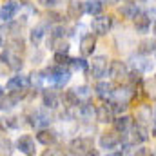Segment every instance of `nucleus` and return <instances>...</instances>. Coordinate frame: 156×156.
<instances>
[{
    "mask_svg": "<svg viewBox=\"0 0 156 156\" xmlns=\"http://www.w3.org/2000/svg\"><path fill=\"white\" fill-rule=\"evenodd\" d=\"M38 2H40V5H44L47 9H53V7H56L60 4V0H38Z\"/></svg>",
    "mask_w": 156,
    "mask_h": 156,
    "instance_id": "obj_31",
    "label": "nucleus"
},
{
    "mask_svg": "<svg viewBox=\"0 0 156 156\" xmlns=\"http://www.w3.org/2000/svg\"><path fill=\"white\" fill-rule=\"evenodd\" d=\"M75 93L78 94V98H80V102H87L89 98H91V94H93V91L87 87V85H80L75 89Z\"/></svg>",
    "mask_w": 156,
    "mask_h": 156,
    "instance_id": "obj_29",
    "label": "nucleus"
},
{
    "mask_svg": "<svg viewBox=\"0 0 156 156\" xmlns=\"http://www.w3.org/2000/svg\"><path fill=\"white\" fill-rule=\"evenodd\" d=\"M0 149L5 151V153H9V149H11V142L7 138H4V136H0Z\"/></svg>",
    "mask_w": 156,
    "mask_h": 156,
    "instance_id": "obj_32",
    "label": "nucleus"
},
{
    "mask_svg": "<svg viewBox=\"0 0 156 156\" xmlns=\"http://www.w3.org/2000/svg\"><path fill=\"white\" fill-rule=\"evenodd\" d=\"M154 136H156V127H154Z\"/></svg>",
    "mask_w": 156,
    "mask_h": 156,
    "instance_id": "obj_40",
    "label": "nucleus"
},
{
    "mask_svg": "<svg viewBox=\"0 0 156 156\" xmlns=\"http://www.w3.org/2000/svg\"><path fill=\"white\" fill-rule=\"evenodd\" d=\"M47 22H53V24H64V15L51 11V13L47 15Z\"/></svg>",
    "mask_w": 156,
    "mask_h": 156,
    "instance_id": "obj_30",
    "label": "nucleus"
},
{
    "mask_svg": "<svg viewBox=\"0 0 156 156\" xmlns=\"http://www.w3.org/2000/svg\"><path fill=\"white\" fill-rule=\"evenodd\" d=\"M153 31H154V35H156V22H154V26H153Z\"/></svg>",
    "mask_w": 156,
    "mask_h": 156,
    "instance_id": "obj_38",
    "label": "nucleus"
},
{
    "mask_svg": "<svg viewBox=\"0 0 156 156\" xmlns=\"http://www.w3.org/2000/svg\"><path fill=\"white\" fill-rule=\"evenodd\" d=\"M153 62H149L144 55H140L138 58H134V69H138V71H142V73H149V71H153Z\"/></svg>",
    "mask_w": 156,
    "mask_h": 156,
    "instance_id": "obj_22",
    "label": "nucleus"
},
{
    "mask_svg": "<svg viewBox=\"0 0 156 156\" xmlns=\"http://www.w3.org/2000/svg\"><path fill=\"white\" fill-rule=\"evenodd\" d=\"M51 115L45 113V111H35L31 115V125L37 127V129H44V127H49L51 125Z\"/></svg>",
    "mask_w": 156,
    "mask_h": 156,
    "instance_id": "obj_17",
    "label": "nucleus"
},
{
    "mask_svg": "<svg viewBox=\"0 0 156 156\" xmlns=\"http://www.w3.org/2000/svg\"><path fill=\"white\" fill-rule=\"evenodd\" d=\"M94 93H96V96L100 98V100H111L113 98V94H115V85H113V82H107V80H98V83H96V87H94Z\"/></svg>",
    "mask_w": 156,
    "mask_h": 156,
    "instance_id": "obj_10",
    "label": "nucleus"
},
{
    "mask_svg": "<svg viewBox=\"0 0 156 156\" xmlns=\"http://www.w3.org/2000/svg\"><path fill=\"white\" fill-rule=\"evenodd\" d=\"M69 69L71 71H87L89 69V62H85V56L83 58H71Z\"/></svg>",
    "mask_w": 156,
    "mask_h": 156,
    "instance_id": "obj_26",
    "label": "nucleus"
},
{
    "mask_svg": "<svg viewBox=\"0 0 156 156\" xmlns=\"http://www.w3.org/2000/svg\"><path fill=\"white\" fill-rule=\"evenodd\" d=\"M96 49V35L94 33H89V35H83L80 40V53L82 56H93Z\"/></svg>",
    "mask_w": 156,
    "mask_h": 156,
    "instance_id": "obj_11",
    "label": "nucleus"
},
{
    "mask_svg": "<svg viewBox=\"0 0 156 156\" xmlns=\"http://www.w3.org/2000/svg\"><path fill=\"white\" fill-rule=\"evenodd\" d=\"M140 11H142V9L138 7L136 2H127V4H123V5L120 7V15H122L123 18H127V20H133Z\"/></svg>",
    "mask_w": 156,
    "mask_h": 156,
    "instance_id": "obj_20",
    "label": "nucleus"
},
{
    "mask_svg": "<svg viewBox=\"0 0 156 156\" xmlns=\"http://www.w3.org/2000/svg\"><path fill=\"white\" fill-rule=\"evenodd\" d=\"M2 96H4V87L0 85V98H2Z\"/></svg>",
    "mask_w": 156,
    "mask_h": 156,
    "instance_id": "obj_36",
    "label": "nucleus"
},
{
    "mask_svg": "<svg viewBox=\"0 0 156 156\" xmlns=\"http://www.w3.org/2000/svg\"><path fill=\"white\" fill-rule=\"evenodd\" d=\"M109 105L115 115H123L129 109V102H120V100H109Z\"/></svg>",
    "mask_w": 156,
    "mask_h": 156,
    "instance_id": "obj_27",
    "label": "nucleus"
},
{
    "mask_svg": "<svg viewBox=\"0 0 156 156\" xmlns=\"http://www.w3.org/2000/svg\"><path fill=\"white\" fill-rule=\"evenodd\" d=\"M129 2H136V4H140V2H144V0H129Z\"/></svg>",
    "mask_w": 156,
    "mask_h": 156,
    "instance_id": "obj_37",
    "label": "nucleus"
},
{
    "mask_svg": "<svg viewBox=\"0 0 156 156\" xmlns=\"http://www.w3.org/2000/svg\"><path fill=\"white\" fill-rule=\"evenodd\" d=\"M94 116H96V120H98L100 123H113L115 113H113L111 105L105 104V105H98V107L94 109Z\"/></svg>",
    "mask_w": 156,
    "mask_h": 156,
    "instance_id": "obj_16",
    "label": "nucleus"
},
{
    "mask_svg": "<svg viewBox=\"0 0 156 156\" xmlns=\"http://www.w3.org/2000/svg\"><path fill=\"white\" fill-rule=\"evenodd\" d=\"M20 2H27V0H20Z\"/></svg>",
    "mask_w": 156,
    "mask_h": 156,
    "instance_id": "obj_41",
    "label": "nucleus"
},
{
    "mask_svg": "<svg viewBox=\"0 0 156 156\" xmlns=\"http://www.w3.org/2000/svg\"><path fill=\"white\" fill-rule=\"evenodd\" d=\"M60 100H62V104H64L67 109H75V107L78 109V105H80V98H78V94L75 93V89L64 91L62 96H60Z\"/></svg>",
    "mask_w": 156,
    "mask_h": 156,
    "instance_id": "obj_19",
    "label": "nucleus"
},
{
    "mask_svg": "<svg viewBox=\"0 0 156 156\" xmlns=\"http://www.w3.org/2000/svg\"><path fill=\"white\" fill-rule=\"evenodd\" d=\"M44 37H45V27H44V26H37L35 29H31V42H33L35 45H37Z\"/></svg>",
    "mask_w": 156,
    "mask_h": 156,
    "instance_id": "obj_28",
    "label": "nucleus"
},
{
    "mask_svg": "<svg viewBox=\"0 0 156 156\" xmlns=\"http://www.w3.org/2000/svg\"><path fill=\"white\" fill-rule=\"evenodd\" d=\"M53 64H56V66H64V67H69V64H71V56H69V53H62V51L55 53V56H53Z\"/></svg>",
    "mask_w": 156,
    "mask_h": 156,
    "instance_id": "obj_25",
    "label": "nucleus"
},
{
    "mask_svg": "<svg viewBox=\"0 0 156 156\" xmlns=\"http://www.w3.org/2000/svg\"><path fill=\"white\" fill-rule=\"evenodd\" d=\"M56 140H58V134L49 127L38 129V133H37V142L42 145H53V144H56Z\"/></svg>",
    "mask_w": 156,
    "mask_h": 156,
    "instance_id": "obj_14",
    "label": "nucleus"
},
{
    "mask_svg": "<svg viewBox=\"0 0 156 156\" xmlns=\"http://www.w3.org/2000/svg\"><path fill=\"white\" fill-rule=\"evenodd\" d=\"M83 15H85V2L73 0V2L67 5V16H69L71 20H80Z\"/></svg>",
    "mask_w": 156,
    "mask_h": 156,
    "instance_id": "obj_18",
    "label": "nucleus"
},
{
    "mask_svg": "<svg viewBox=\"0 0 156 156\" xmlns=\"http://www.w3.org/2000/svg\"><path fill=\"white\" fill-rule=\"evenodd\" d=\"M93 113H94V109L89 104V100L87 102H80V105H78V116L83 118V120H89V118H93Z\"/></svg>",
    "mask_w": 156,
    "mask_h": 156,
    "instance_id": "obj_24",
    "label": "nucleus"
},
{
    "mask_svg": "<svg viewBox=\"0 0 156 156\" xmlns=\"http://www.w3.org/2000/svg\"><path fill=\"white\" fill-rule=\"evenodd\" d=\"M104 2H105L107 5H116V4H120V2H122V0H104Z\"/></svg>",
    "mask_w": 156,
    "mask_h": 156,
    "instance_id": "obj_34",
    "label": "nucleus"
},
{
    "mask_svg": "<svg viewBox=\"0 0 156 156\" xmlns=\"http://www.w3.org/2000/svg\"><path fill=\"white\" fill-rule=\"evenodd\" d=\"M20 5H22V4H16V2H5V4L0 7V20L11 22V20L16 16V13L20 11Z\"/></svg>",
    "mask_w": 156,
    "mask_h": 156,
    "instance_id": "obj_13",
    "label": "nucleus"
},
{
    "mask_svg": "<svg viewBox=\"0 0 156 156\" xmlns=\"http://www.w3.org/2000/svg\"><path fill=\"white\" fill-rule=\"evenodd\" d=\"M153 123H154V127H156V105L153 107Z\"/></svg>",
    "mask_w": 156,
    "mask_h": 156,
    "instance_id": "obj_35",
    "label": "nucleus"
},
{
    "mask_svg": "<svg viewBox=\"0 0 156 156\" xmlns=\"http://www.w3.org/2000/svg\"><path fill=\"white\" fill-rule=\"evenodd\" d=\"M16 149L22 153V154H35L37 153V147H35V138L31 134H22L18 140H16Z\"/></svg>",
    "mask_w": 156,
    "mask_h": 156,
    "instance_id": "obj_9",
    "label": "nucleus"
},
{
    "mask_svg": "<svg viewBox=\"0 0 156 156\" xmlns=\"http://www.w3.org/2000/svg\"><path fill=\"white\" fill-rule=\"evenodd\" d=\"M154 55H156V51H154Z\"/></svg>",
    "mask_w": 156,
    "mask_h": 156,
    "instance_id": "obj_42",
    "label": "nucleus"
},
{
    "mask_svg": "<svg viewBox=\"0 0 156 156\" xmlns=\"http://www.w3.org/2000/svg\"><path fill=\"white\" fill-rule=\"evenodd\" d=\"M154 51H156V40H144V42H140V45H138V55L147 56V55H151V53H154Z\"/></svg>",
    "mask_w": 156,
    "mask_h": 156,
    "instance_id": "obj_23",
    "label": "nucleus"
},
{
    "mask_svg": "<svg viewBox=\"0 0 156 156\" xmlns=\"http://www.w3.org/2000/svg\"><path fill=\"white\" fill-rule=\"evenodd\" d=\"M104 11V0H87L85 2V13L91 15V16H96V15H102Z\"/></svg>",
    "mask_w": 156,
    "mask_h": 156,
    "instance_id": "obj_21",
    "label": "nucleus"
},
{
    "mask_svg": "<svg viewBox=\"0 0 156 156\" xmlns=\"http://www.w3.org/2000/svg\"><path fill=\"white\" fill-rule=\"evenodd\" d=\"M133 22H134V29H136L138 33H142V35L149 33V29H151V26H153V18H151V15L145 13V11H140V13L133 18Z\"/></svg>",
    "mask_w": 156,
    "mask_h": 156,
    "instance_id": "obj_8",
    "label": "nucleus"
},
{
    "mask_svg": "<svg viewBox=\"0 0 156 156\" xmlns=\"http://www.w3.org/2000/svg\"><path fill=\"white\" fill-rule=\"evenodd\" d=\"M42 102H44V107L45 109H56L60 105V96L55 89H44L42 91Z\"/></svg>",
    "mask_w": 156,
    "mask_h": 156,
    "instance_id": "obj_12",
    "label": "nucleus"
},
{
    "mask_svg": "<svg viewBox=\"0 0 156 156\" xmlns=\"http://www.w3.org/2000/svg\"><path fill=\"white\" fill-rule=\"evenodd\" d=\"M0 45H2V35H0Z\"/></svg>",
    "mask_w": 156,
    "mask_h": 156,
    "instance_id": "obj_39",
    "label": "nucleus"
},
{
    "mask_svg": "<svg viewBox=\"0 0 156 156\" xmlns=\"http://www.w3.org/2000/svg\"><path fill=\"white\" fill-rule=\"evenodd\" d=\"M0 62L4 66H7L11 71H20L22 69V58L18 55V51H13V49H4L0 53Z\"/></svg>",
    "mask_w": 156,
    "mask_h": 156,
    "instance_id": "obj_4",
    "label": "nucleus"
},
{
    "mask_svg": "<svg viewBox=\"0 0 156 156\" xmlns=\"http://www.w3.org/2000/svg\"><path fill=\"white\" fill-rule=\"evenodd\" d=\"M109 76L113 78L115 82H123L127 80V75H129V69H127V64L122 62V60H113L109 62Z\"/></svg>",
    "mask_w": 156,
    "mask_h": 156,
    "instance_id": "obj_6",
    "label": "nucleus"
},
{
    "mask_svg": "<svg viewBox=\"0 0 156 156\" xmlns=\"http://www.w3.org/2000/svg\"><path fill=\"white\" fill-rule=\"evenodd\" d=\"M129 142L133 144V145H136V144H145L147 140H149V131H147V127L144 125V123H133V127H131V131H129Z\"/></svg>",
    "mask_w": 156,
    "mask_h": 156,
    "instance_id": "obj_5",
    "label": "nucleus"
},
{
    "mask_svg": "<svg viewBox=\"0 0 156 156\" xmlns=\"http://www.w3.org/2000/svg\"><path fill=\"white\" fill-rule=\"evenodd\" d=\"M69 149L73 154H98V151H94V142L89 136H78L69 144Z\"/></svg>",
    "mask_w": 156,
    "mask_h": 156,
    "instance_id": "obj_1",
    "label": "nucleus"
},
{
    "mask_svg": "<svg viewBox=\"0 0 156 156\" xmlns=\"http://www.w3.org/2000/svg\"><path fill=\"white\" fill-rule=\"evenodd\" d=\"M31 87V82H29V76H24V75H15L7 80L5 83V89L9 93H16V91H27Z\"/></svg>",
    "mask_w": 156,
    "mask_h": 156,
    "instance_id": "obj_7",
    "label": "nucleus"
},
{
    "mask_svg": "<svg viewBox=\"0 0 156 156\" xmlns=\"http://www.w3.org/2000/svg\"><path fill=\"white\" fill-rule=\"evenodd\" d=\"M91 27H93L94 35L105 37L113 29V16H109V15H96L94 20H93V24H91Z\"/></svg>",
    "mask_w": 156,
    "mask_h": 156,
    "instance_id": "obj_3",
    "label": "nucleus"
},
{
    "mask_svg": "<svg viewBox=\"0 0 156 156\" xmlns=\"http://www.w3.org/2000/svg\"><path fill=\"white\" fill-rule=\"evenodd\" d=\"M133 123H134V120L129 116V115H118L115 120H113V127H115V131L118 133H129L131 131V127H133Z\"/></svg>",
    "mask_w": 156,
    "mask_h": 156,
    "instance_id": "obj_15",
    "label": "nucleus"
},
{
    "mask_svg": "<svg viewBox=\"0 0 156 156\" xmlns=\"http://www.w3.org/2000/svg\"><path fill=\"white\" fill-rule=\"evenodd\" d=\"M89 75L96 80H100L102 76H105V73L109 71V58L105 55H98L89 62Z\"/></svg>",
    "mask_w": 156,
    "mask_h": 156,
    "instance_id": "obj_2",
    "label": "nucleus"
},
{
    "mask_svg": "<svg viewBox=\"0 0 156 156\" xmlns=\"http://www.w3.org/2000/svg\"><path fill=\"white\" fill-rule=\"evenodd\" d=\"M134 154H151V151H147L145 147H140V149L134 151Z\"/></svg>",
    "mask_w": 156,
    "mask_h": 156,
    "instance_id": "obj_33",
    "label": "nucleus"
}]
</instances>
